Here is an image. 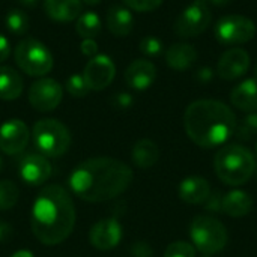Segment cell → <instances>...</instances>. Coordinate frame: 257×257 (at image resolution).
Masks as SVG:
<instances>
[{
    "label": "cell",
    "mask_w": 257,
    "mask_h": 257,
    "mask_svg": "<svg viewBox=\"0 0 257 257\" xmlns=\"http://www.w3.org/2000/svg\"><path fill=\"white\" fill-rule=\"evenodd\" d=\"M133 170L122 161L98 157L75 167L69 176L72 193L81 200L101 203L120 196L133 182Z\"/></svg>",
    "instance_id": "cell-1"
},
{
    "label": "cell",
    "mask_w": 257,
    "mask_h": 257,
    "mask_svg": "<svg viewBox=\"0 0 257 257\" xmlns=\"http://www.w3.org/2000/svg\"><path fill=\"white\" fill-rule=\"evenodd\" d=\"M32 232L45 245L63 242L74 230L75 208L69 193L60 185L42 188L32 208Z\"/></svg>",
    "instance_id": "cell-2"
},
{
    "label": "cell",
    "mask_w": 257,
    "mask_h": 257,
    "mask_svg": "<svg viewBox=\"0 0 257 257\" xmlns=\"http://www.w3.org/2000/svg\"><path fill=\"white\" fill-rule=\"evenodd\" d=\"M184 126L197 146L211 149L226 143L235 134L238 123L227 104L217 99H199L187 107Z\"/></svg>",
    "instance_id": "cell-3"
},
{
    "label": "cell",
    "mask_w": 257,
    "mask_h": 257,
    "mask_svg": "<svg viewBox=\"0 0 257 257\" xmlns=\"http://www.w3.org/2000/svg\"><path fill=\"white\" fill-rule=\"evenodd\" d=\"M256 167L254 155L241 145L223 146L214 158L217 176L220 181L232 187H239L250 181Z\"/></svg>",
    "instance_id": "cell-4"
},
{
    "label": "cell",
    "mask_w": 257,
    "mask_h": 257,
    "mask_svg": "<svg viewBox=\"0 0 257 257\" xmlns=\"http://www.w3.org/2000/svg\"><path fill=\"white\" fill-rule=\"evenodd\" d=\"M33 145L39 154L48 158H57L71 146V134L68 128L56 119H41L32 130Z\"/></svg>",
    "instance_id": "cell-5"
},
{
    "label": "cell",
    "mask_w": 257,
    "mask_h": 257,
    "mask_svg": "<svg viewBox=\"0 0 257 257\" xmlns=\"http://www.w3.org/2000/svg\"><path fill=\"white\" fill-rule=\"evenodd\" d=\"M193 245L203 254L214 256L227 245V230L223 223L208 215H199L190 226Z\"/></svg>",
    "instance_id": "cell-6"
},
{
    "label": "cell",
    "mask_w": 257,
    "mask_h": 257,
    "mask_svg": "<svg viewBox=\"0 0 257 257\" xmlns=\"http://www.w3.org/2000/svg\"><path fill=\"white\" fill-rule=\"evenodd\" d=\"M14 57L18 68L30 77H44L53 68L50 50L35 38L21 39L14 50Z\"/></svg>",
    "instance_id": "cell-7"
},
{
    "label": "cell",
    "mask_w": 257,
    "mask_h": 257,
    "mask_svg": "<svg viewBox=\"0 0 257 257\" xmlns=\"http://www.w3.org/2000/svg\"><path fill=\"white\" fill-rule=\"evenodd\" d=\"M212 14L208 0H193L176 18L173 30L181 38L202 35L211 24Z\"/></svg>",
    "instance_id": "cell-8"
},
{
    "label": "cell",
    "mask_w": 257,
    "mask_h": 257,
    "mask_svg": "<svg viewBox=\"0 0 257 257\" xmlns=\"http://www.w3.org/2000/svg\"><path fill=\"white\" fill-rule=\"evenodd\" d=\"M214 35L220 44L232 45V47L242 45L254 38L256 24L248 17L232 14L218 20L214 29Z\"/></svg>",
    "instance_id": "cell-9"
},
{
    "label": "cell",
    "mask_w": 257,
    "mask_h": 257,
    "mask_svg": "<svg viewBox=\"0 0 257 257\" xmlns=\"http://www.w3.org/2000/svg\"><path fill=\"white\" fill-rule=\"evenodd\" d=\"M62 98V86L53 78H39L29 89V102L41 113L54 110L60 104Z\"/></svg>",
    "instance_id": "cell-10"
},
{
    "label": "cell",
    "mask_w": 257,
    "mask_h": 257,
    "mask_svg": "<svg viewBox=\"0 0 257 257\" xmlns=\"http://www.w3.org/2000/svg\"><path fill=\"white\" fill-rule=\"evenodd\" d=\"M116 75V66L113 60L105 54H96L92 57L83 71L84 81L90 90H104L111 84Z\"/></svg>",
    "instance_id": "cell-11"
},
{
    "label": "cell",
    "mask_w": 257,
    "mask_h": 257,
    "mask_svg": "<svg viewBox=\"0 0 257 257\" xmlns=\"http://www.w3.org/2000/svg\"><path fill=\"white\" fill-rule=\"evenodd\" d=\"M30 131L20 119L6 120L0 126V151L6 155L21 154L29 143Z\"/></svg>",
    "instance_id": "cell-12"
},
{
    "label": "cell",
    "mask_w": 257,
    "mask_h": 257,
    "mask_svg": "<svg viewBox=\"0 0 257 257\" xmlns=\"http://www.w3.org/2000/svg\"><path fill=\"white\" fill-rule=\"evenodd\" d=\"M250 69V54L241 47H232L224 51L217 63V74L226 81L241 78Z\"/></svg>",
    "instance_id": "cell-13"
},
{
    "label": "cell",
    "mask_w": 257,
    "mask_h": 257,
    "mask_svg": "<svg viewBox=\"0 0 257 257\" xmlns=\"http://www.w3.org/2000/svg\"><path fill=\"white\" fill-rule=\"evenodd\" d=\"M122 235L123 230L120 223L116 218H105L92 226L89 241L95 248L101 251H108L119 245V242L122 241Z\"/></svg>",
    "instance_id": "cell-14"
},
{
    "label": "cell",
    "mask_w": 257,
    "mask_h": 257,
    "mask_svg": "<svg viewBox=\"0 0 257 257\" xmlns=\"http://www.w3.org/2000/svg\"><path fill=\"white\" fill-rule=\"evenodd\" d=\"M20 178L30 187L44 184L51 175V164L42 154H27L18 164Z\"/></svg>",
    "instance_id": "cell-15"
},
{
    "label": "cell",
    "mask_w": 257,
    "mask_h": 257,
    "mask_svg": "<svg viewBox=\"0 0 257 257\" xmlns=\"http://www.w3.org/2000/svg\"><path fill=\"white\" fill-rule=\"evenodd\" d=\"M157 80V68L148 59H137L125 69V81L131 89L146 90Z\"/></svg>",
    "instance_id": "cell-16"
},
{
    "label": "cell",
    "mask_w": 257,
    "mask_h": 257,
    "mask_svg": "<svg viewBox=\"0 0 257 257\" xmlns=\"http://www.w3.org/2000/svg\"><path fill=\"white\" fill-rule=\"evenodd\" d=\"M45 14L57 23H71L83 12L81 0H44Z\"/></svg>",
    "instance_id": "cell-17"
},
{
    "label": "cell",
    "mask_w": 257,
    "mask_h": 257,
    "mask_svg": "<svg viewBox=\"0 0 257 257\" xmlns=\"http://www.w3.org/2000/svg\"><path fill=\"white\" fill-rule=\"evenodd\" d=\"M211 194L209 182L202 176H188L179 184V197L190 205L205 203Z\"/></svg>",
    "instance_id": "cell-18"
},
{
    "label": "cell",
    "mask_w": 257,
    "mask_h": 257,
    "mask_svg": "<svg viewBox=\"0 0 257 257\" xmlns=\"http://www.w3.org/2000/svg\"><path fill=\"white\" fill-rule=\"evenodd\" d=\"M230 101L242 111H257V78L253 77L238 83L230 93Z\"/></svg>",
    "instance_id": "cell-19"
},
{
    "label": "cell",
    "mask_w": 257,
    "mask_h": 257,
    "mask_svg": "<svg viewBox=\"0 0 257 257\" xmlns=\"http://www.w3.org/2000/svg\"><path fill=\"white\" fill-rule=\"evenodd\" d=\"M197 56L199 54L194 45L187 42H178L167 48L166 62L175 71H187L196 63Z\"/></svg>",
    "instance_id": "cell-20"
},
{
    "label": "cell",
    "mask_w": 257,
    "mask_h": 257,
    "mask_svg": "<svg viewBox=\"0 0 257 257\" xmlns=\"http://www.w3.org/2000/svg\"><path fill=\"white\" fill-rule=\"evenodd\" d=\"M253 205V197L242 190H233L223 197V212L233 218H241L250 214Z\"/></svg>",
    "instance_id": "cell-21"
},
{
    "label": "cell",
    "mask_w": 257,
    "mask_h": 257,
    "mask_svg": "<svg viewBox=\"0 0 257 257\" xmlns=\"http://www.w3.org/2000/svg\"><path fill=\"white\" fill-rule=\"evenodd\" d=\"M107 27L114 36H128L134 27V17L128 8L114 5L107 12Z\"/></svg>",
    "instance_id": "cell-22"
},
{
    "label": "cell",
    "mask_w": 257,
    "mask_h": 257,
    "mask_svg": "<svg viewBox=\"0 0 257 257\" xmlns=\"http://www.w3.org/2000/svg\"><path fill=\"white\" fill-rule=\"evenodd\" d=\"M24 89L21 75L11 66H0V99H17Z\"/></svg>",
    "instance_id": "cell-23"
},
{
    "label": "cell",
    "mask_w": 257,
    "mask_h": 257,
    "mask_svg": "<svg viewBox=\"0 0 257 257\" xmlns=\"http://www.w3.org/2000/svg\"><path fill=\"white\" fill-rule=\"evenodd\" d=\"M133 163L140 167V169H149L157 164L160 158V149L155 142L149 139H142L139 140L131 152Z\"/></svg>",
    "instance_id": "cell-24"
},
{
    "label": "cell",
    "mask_w": 257,
    "mask_h": 257,
    "mask_svg": "<svg viewBox=\"0 0 257 257\" xmlns=\"http://www.w3.org/2000/svg\"><path fill=\"white\" fill-rule=\"evenodd\" d=\"M75 30L83 39H87V38L93 39L101 32V20L95 12H84L77 18Z\"/></svg>",
    "instance_id": "cell-25"
},
{
    "label": "cell",
    "mask_w": 257,
    "mask_h": 257,
    "mask_svg": "<svg viewBox=\"0 0 257 257\" xmlns=\"http://www.w3.org/2000/svg\"><path fill=\"white\" fill-rule=\"evenodd\" d=\"M5 24L9 33L21 36L29 30V17L21 9H9L5 18Z\"/></svg>",
    "instance_id": "cell-26"
},
{
    "label": "cell",
    "mask_w": 257,
    "mask_h": 257,
    "mask_svg": "<svg viewBox=\"0 0 257 257\" xmlns=\"http://www.w3.org/2000/svg\"><path fill=\"white\" fill-rule=\"evenodd\" d=\"M18 187L12 181H0V211L12 209L18 202Z\"/></svg>",
    "instance_id": "cell-27"
},
{
    "label": "cell",
    "mask_w": 257,
    "mask_h": 257,
    "mask_svg": "<svg viewBox=\"0 0 257 257\" xmlns=\"http://www.w3.org/2000/svg\"><path fill=\"white\" fill-rule=\"evenodd\" d=\"M66 90H68L69 95H72L75 98H83V96H86L90 92V89L87 87V84L84 81V77L80 75V74H74V75H71L68 78Z\"/></svg>",
    "instance_id": "cell-28"
},
{
    "label": "cell",
    "mask_w": 257,
    "mask_h": 257,
    "mask_svg": "<svg viewBox=\"0 0 257 257\" xmlns=\"http://www.w3.org/2000/svg\"><path fill=\"white\" fill-rule=\"evenodd\" d=\"M164 257H196V248L190 242L176 241L166 248Z\"/></svg>",
    "instance_id": "cell-29"
},
{
    "label": "cell",
    "mask_w": 257,
    "mask_h": 257,
    "mask_svg": "<svg viewBox=\"0 0 257 257\" xmlns=\"http://www.w3.org/2000/svg\"><path fill=\"white\" fill-rule=\"evenodd\" d=\"M140 51L148 57H157L163 53V42L155 36H145L139 44Z\"/></svg>",
    "instance_id": "cell-30"
},
{
    "label": "cell",
    "mask_w": 257,
    "mask_h": 257,
    "mask_svg": "<svg viewBox=\"0 0 257 257\" xmlns=\"http://www.w3.org/2000/svg\"><path fill=\"white\" fill-rule=\"evenodd\" d=\"M235 133H238V136L241 137V139H250L253 134H256L257 133V111L254 113H250L245 119H244V122H242V125L238 128L236 126V131Z\"/></svg>",
    "instance_id": "cell-31"
},
{
    "label": "cell",
    "mask_w": 257,
    "mask_h": 257,
    "mask_svg": "<svg viewBox=\"0 0 257 257\" xmlns=\"http://www.w3.org/2000/svg\"><path fill=\"white\" fill-rule=\"evenodd\" d=\"M125 5L137 12H151L161 6L164 0H123Z\"/></svg>",
    "instance_id": "cell-32"
},
{
    "label": "cell",
    "mask_w": 257,
    "mask_h": 257,
    "mask_svg": "<svg viewBox=\"0 0 257 257\" xmlns=\"http://www.w3.org/2000/svg\"><path fill=\"white\" fill-rule=\"evenodd\" d=\"M223 197L224 196H221L218 191H211L209 197L205 202V208L211 212H223Z\"/></svg>",
    "instance_id": "cell-33"
},
{
    "label": "cell",
    "mask_w": 257,
    "mask_h": 257,
    "mask_svg": "<svg viewBox=\"0 0 257 257\" xmlns=\"http://www.w3.org/2000/svg\"><path fill=\"white\" fill-rule=\"evenodd\" d=\"M134 99L130 93H125V92H120V93H116L113 98H111V104L116 107V108H130L133 105Z\"/></svg>",
    "instance_id": "cell-34"
},
{
    "label": "cell",
    "mask_w": 257,
    "mask_h": 257,
    "mask_svg": "<svg viewBox=\"0 0 257 257\" xmlns=\"http://www.w3.org/2000/svg\"><path fill=\"white\" fill-rule=\"evenodd\" d=\"M80 50H81V53H83L84 56H87V57L92 59V57H95L96 53H98V44H96L95 39L87 38V39H83V41H81Z\"/></svg>",
    "instance_id": "cell-35"
},
{
    "label": "cell",
    "mask_w": 257,
    "mask_h": 257,
    "mask_svg": "<svg viewBox=\"0 0 257 257\" xmlns=\"http://www.w3.org/2000/svg\"><path fill=\"white\" fill-rule=\"evenodd\" d=\"M152 248L146 242H136L131 247V254L133 257H152Z\"/></svg>",
    "instance_id": "cell-36"
},
{
    "label": "cell",
    "mask_w": 257,
    "mask_h": 257,
    "mask_svg": "<svg viewBox=\"0 0 257 257\" xmlns=\"http://www.w3.org/2000/svg\"><path fill=\"white\" fill-rule=\"evenodd\" d=\"M11 56V44L6 36L0 35V62H5Z\"/></svg>",
    "instance_id": "cell-37"
},
{
    "label": "cell",
    "mask_w": 257,
    "mask_h": 257,
    "mask_svg": "<svg viewBox=\"0 0 257 257\" xmlns=\"http://www.w3.org/2000/svg\"><path fill=\"white\" fill-rule=\"evenodd\" d=\"M12 226L6 221L0 220V242H6L12 238Z\"/></svg>",
    "instance_id": "cell-38"
},
{
    "label": "cell",
    "mask_w": 257,
    "mask_h": 257,
    "mask_svg": "<svg viewBox=\"0 0 257 257\" xmlns=\"http://www.w3.org/2000/svg\"><path fill=\"white\" fill-rule=\"evenodd\" d=\"M212 75H214V72H212V69H209V68H202V69L199 71V74H197V77H199V80H200L202 83H208L209 80H212Z\"/></svg>",
    "instance_id": "cell-39"
},
{
    "label": "cell",
    "mask_w": 257,
    "mask_h": 257,
    "mask_svg": "<svg viewBox=\"0 0 257 257\" xmlns=\"http://www.w3.org/2000/svg\"><path fill=\"white\" fill-rule=\"evenodd\" d=\"M233 0H208L209 5H215V6H227L229 3H232Z\"/></svg>",
    "instance_id": "cell-40"
},
{
    "label": "cell",
    "mask_w": 257,
    "mask_h": 257,
    "mask_svg": "<svg viewBox=\"0 0 257 257\" xmlns=\"http://www.w3.org/2000/svg\"><path fill=\"white\" fill-rule=\"evenodd\" d=\"M20 5H23V6H26V8H33V6H36L38 5V0H17Z\"/></svg>",
    "instance_id": "cell-41"
},
{
    "label": "cell",
    "mask_w": 257,
    "mask_h": 257,
    "mask_svg": "<svg viewBox=\"0 0 257 257\" xmlns=\"http://www.w3.org/2000/svg\"><path fill=\"white\" fill-rule=\"evenodd\" d=\"M11 257H35L30 251H27V250H20V251H17L15 254H12Z\"/></svg>",
    "instance_id": "cell-42"
},
{
    "label": "cell",
    "mask_w": 257,
    "mask_h": 257,
    "mask_svg": "<svg viewBox=\"0 0 257 257\" xmlns=\"http://www.w3.org/2000/svg\"><path fill=\"white\" fill-rule=\"evenodd\" d=\"M101 0H81V3H86V5H89V6H93V5H98Z\"/></svg>",
    "instance_id": "cell-43"
},
{
    "label": "cell",
    "mask_w": 257,
    "mask_h": 257,
    "mask_svg": "<svg viewBox=\"0 0 257 257\" xmlns=\"http://www.w3.org/2000/svg\"><path fill=\"white\" fill-rule=\"evenodd\" d=\"M254 78H257V65L256 68H254Z\"/></svg>",
    "instance_id": "cell-44"
},
{
    "label": "cell",
    "mask_w": 257,
    "mask_h": 257,
    "mask_svg": "<svg viewBox=\"0 0 257 257\" xmlns=\"http://www.w3.org/2000/svg\"><path fill=\"white\" fill-rule=\"evenodd\" d=\"M3 169V161H2V158H0V170Z\"/></svg>",
    "instance_id": "cell-45"
},
{
    "label": "cell",
    "mask_w": 257,
    "mask_h": 257,
    "mask_svg": "<svg viewBox=\"0 0 257 257\" xmlns=\"http://www.w3.org/2000/svg\"><path fill=\"white\" fill-rule=\"evenodd\" d=\"M202 257H212V256H208V254H203V256Z\"/></svg>",
    "instance_id": "cell-46"
},
{
    "label": "cell",
    "mask_w": 257,
    "mask_h": 257,
    "mask_svg": "<svg viewBox=\"0 0 257 257\" xmlns=\"http://www.w3.org/2000/svg\"><path fill=\"white\" fill-rule=\"evenodd\" d=\"M256 152H257V143H256Z\"/></svg>",
    "instance_id": "cell-47"
}]
</instances>
